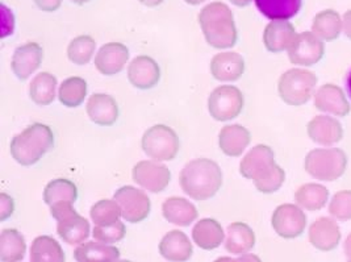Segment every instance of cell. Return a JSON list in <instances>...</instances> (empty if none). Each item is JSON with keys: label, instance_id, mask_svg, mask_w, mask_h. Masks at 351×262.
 I'll return each mask as SVG.
<instances>
[{"label": "cell", "instance_id": "6da1fadb", "mask_svg": "<svg viewBox=\"0 0 351 262\" xmlns=\"http://www.w3.org/2000/svg\"><path fill=\"white\" fill-rule=\"evenodd\" d=\"M179 182L182 190L195 200L215 197L223 186L220 166L209 158H196L182 169Z\"/></svg>", "mask_w": 351, "mask_h": 262}, {"label": "cell", "instance_id": "7a4b0ae2", "mask_svg": "<svg viewBox=\"0 0 351 262\" xmlns=\"http://www.w3.org/2000/svg\"><path fill=\"white\" fill-rule=\"evenodd\" d=\"M199 24L208 45L215 49H229L237 43V28L232 10L221 1L206 5L199 14Z\"/></svg>", "mask_w": 351, "mask_h": 262}, {"label": "cell", "instance_id": "3957f363", "mask_svg": "<svg viewBox=\"0 0 351 262\" xmlns=\"http://www.w3.org/2000/svg\"><path fill=\"white\" fill-rule=\"evenodd\" d=\"M53 147L54 134L51 128L41 123H34L12 139L10 150L17 164L32 166Z\"/></svg>", "mask_w": 351, "mask_h": 262}, {"label": "cell", "instance_id": "277c9868", "mask_svg": "<svg viewBox=\"0 0 351 262\" xmlns=\"http://www.w3.org/2000/svg\"><path fill=\"white\" fill-rule=\"evenodd\" d=\"M304 169L315 180L335 182L346 173L348 154L339 147L313 149L305 156Z\"/></svg>", "mask_w": 351, "mask_h": 262}, {"label": "cell", "instance_id": "5b68a950", "mask_svg": "<svg viewBox=\"0 0 351 262\" xmlns=\"http://www.w3.org/2000/svg\"><path fill=\"white\" fill-rule=\"evenodd\" d=\"M317 81V75L311 70L289 69L279 78V97L288 106H304L315 95Z\"/></svg>", "mask_w": 351, "mask_h": 262}, {"label": "cell", "instance_id": "8992f818", "mask_svg": "<svg viewBox=\"0 0 351 262\" xmlns=\"http://www.w3.org/2000/svg\"><path fill=\"white\" fill-rule=\"evenodd\" d=\"M74 203L64 202L50 207L51 216L57 220V233L69 246H80L90 236V223L74 210Z\"/></svg>", "mask_w": 351, "mask_h": 262}, {"label": "cell", "instance_id": "52a82bcc", "mask_svg": "<svg viewBox=\"0 0 351 262\" xmlns=\"http://www.w3.org/2000/svg\"><path fill=\"white\" fill-rule=\"evenodd\" d=\"M141 145L145 154L150 158L156 161H171L179 153L180 141L173 128L158 124L145 132Z\"/></svg>", "mask_w": 351, "mask_h": 262}, {"label": "cell", "instance_id": "ba28073f", "mask_svg": "<svg viewBox=\"0 0 351 262\" xmlns=\"http://www.w3.org/2000/svg\"><path fill=\"white\" fill-rule=\"evenodd\" d=\"M243 95L236 86L216 87L208 99V111L217 121H229L240 116L243 110Z\"/></svg>", "mask_w": 351, "mask_h": 262}, {"label": "cell", "instance_id": "9c48e42d", "mask_svg": "<svg viewBox=\"0 0 351 262\" xmlns=\"http://www.w3.org/2000/svg\"><path fill=\"white\" fill-rule=\"evenodd\" d=\"M271 226L282 239L293 240L302 236L306 228V215L298 204L285 203L272 213Z\"/></svg>", "mask_w": 351, "mask_h": 262}, {"label": "cell", "instance_id": "30bf717a", "mask_svg": "<svg viewBox=\"0 0 351 262\" xmlns=\"http://www.w3.org/2000/svg\"><path fill=\"white\" fill-rule=\"evenodd\" d=\"M288 58L292 65L315 66L325 54L324 41L313 32L298 33L288 48Z\"/></svg>", "mask_w": 351, "mask_h": 262}, {"label": "cell", "instance_id": "8fae6325", "mask_svg": "<svg viewBox=\"0 0 351 262\" xmlns=\"http://www.w3.org/2000/svg\"><path fill=\"white\" fill-rule=\"evenodd\" d=\"M113 199L121 209V216L132 224L144 222L152 210L150 198L143 190L133 186H124L119 189L114 193Z\"/></svg>", "mask_w": 351, "mask_h": 262}, {"label": "cell", "instance_id": "7c38bea8", "mask_svg": "<svg viewBox=\"0 0 351 262\" xmlns=\"http://www.w3.org/2000/svg\"><path fill=\"white\" fill-rule=\"evenodd\" d=\"M132 178L150 193H162L167 189L171 173L167 166L158 164V161H140L132 170Z\"/></svg>", "mask_w": 351, "mask_h": 262}, {"label": "cell", "instance_id": "4fadbf2b", "mask_svg": "<svg viewBox=\"0 0 351 262\" xmlns=\"http://www.w3.org/2000/svg\"><path fill=\"white\" fill-rule=\"evenodd\" d=\"M315 107L328 115L346 117L351 112L350 102L343 90L335 83H325L315 94Z\"/></svg>", "mask_w": 351, "mask_h": 262}, {"label": "cell", "instance_id": "5bb4252c", "mask_svg": "<svg viewBox=\"0 0 351 262\" xmlns=\"http://www.w3.org/2000/svg\"><path fill=\"white\" fill-rule=\"evenodd\" d=\"M306 133L315 144L330 147L343 139V127L332 115H317L308 123Z\"/></svg>", "mask_w": 351, "mask_h": 262}, {"label": "cell", "instance_id": "9a60e30c", "mask_svg": "<svg viewBox=\"0 0 351 262\" xmlns=\"http://www.w3.org/2000/svg\"><path fill=\"white\" fill-rule=\"evenodd\" d=\"M275 164V154L271 147L259 144L250 149L242 158L241 176L246 180H256L270 171Z\"/></svg>", "mask_w": 351, "mask_h": 262}, {"label": "cell", "instance_id": "2e32d148", "mask_svg": "<svg viewBox=\"0 0 351 262\" xmlns=\"http://www.w3.org/2000/svg\"><path fill=\"white\" fill-rule=\"evenodd\" d=\"M341 228L333 217L321 216L309 227V243L321 252H332L341 243Z\"/></svg>", "mask_w": 351, "mask_h": 262}, {"label": "cell", "instance_id": "e0dca14e", "mask_svg": "<svg viewBox=\"0 0 351 262\" xmlns=\"http://www.w3.org/2000/svg\"><path fill=\"white\" fill-rule=\"evenodd\" d=\"M128 80L138 90H150L160 82V66L149 56H138L129 65Z\"/></svg>", "mask_w": 351, "mask_h": 262}, {"label": "cell", "instance_id": "ac0fdd59", "mask_svg": "<svg viewBox=\"0 0 351 262\" xmlns=\"http://www.w3.org/2000/svg\"><path fill=\"white\" fill-rule=\"evenodd\" d=\"M243 73L245 60L236 51H223L212 58L210 74L219 82L239 81Z\"/></svg>", "mask_w": 351, "mask_h": 262}, {"label": "cell", "instance_id": "d6986e66", "mask_svg": "<svg viewBox=\"0 0 351 262\" xmlns=\"http://www.w3.org/2000/svg\"><path fill=\"white\" fill-rule=\"evenodd\" d=\"M129 60V49L120 43L104 44L96 54L95 67L103 75L119 74Z\"/></svg>", "mask_w": 351, "mask_h": 262}, {"label": "cell", "instance_id": "ffe728a7", "mask_svg": "<svg viewBox=\"0 0 351 262\" xmlns=\"http://www.w3.org/2000/svg\"><path fill=\"white\" fill-rule=\"evenodd\" d=\"M44 58V50L37 43L20 45L12 57V71L19 80L25 81L40 67Z\"/></svg>", "mask_w": 351, "mask_h": 262}, {"label": "cell", "instance_id": "44dd1931", "mask_svg": "<svg viewBox=\"0 0 351 262\" xmlns=\"http://www.w3.org/2000/svg\"><path fill=\"white\" fill-rule=\"evenodd\" d=\"M160 256L171 262L189 261L193 254V248L187 235L182 230H170L160 243Z\"/></svg>", "mask_w": 351, "mask_h": 262}, {"label": "cell", "instance_id": "7402d4cb", "mask_svg": "<svg viewBox=\"0 0 351 262\" xmlns=\"http://www.w3.org/2000/svg\"><path fill=\"white\" fill-rule=\"evenodd\" d=\"M296 29L288 20H272L263 31V44L271 53L288 50L296 37Z\"/></svg>", "mask_w": 351, "mask_h": 262}, {"label": "cell", "instance_id": "603a6c76", "mask_svg": "<svg viewBox=\"0 0 351 262\" xmlns=\"http://www.w3.org/2000/svg\"><path fill=\"white\" fill-rule=\"evenodd\" d=\"M87 115L101 127H111L119 119V106L111 95L94 94L87 102Z\"/></svg>", "mask_w": 351, "mask_h": 262}, {"label": "cell", "instance_id": "cb8c5ba5", "mask_svg": "<svg viewBox=\"0 0 351 262\" xmlns=\"http://www.w3.org/2000/svg\"><path fill=\"white\" fill-rule=\"evenodd\" d=\"M250 141L252 134L249 130L239 124L225 126L219 133V147L228 157H240Z\"/></svg>", "mask_w": 351, "mask_h": 262}, {"label": "cell", "instance_id": "d4e9b609", "mask_svg": "<svg viewBox=\"0 0 351 262\" xmlns=\"http://www.w3.org/2000/svg\"><path fill=\"white\" fill-rule=\"evenodd\" d=\"M163 217L178 227H189L197 219V210L184 198L171 197L162 204Z\"/></svg>", "mask_w": 351, "mask_h": 262}, {"label": "cell", "instance_id": "484cf974", "mask_svg": "<svg viewBox=\"0 0 351 262\" xmlns=\"http://www.w3.org/2000/svg\"><path fill=\"white\" fill-rule=\"evenodd\" d=\"M256 246V233L246 223H232L226 230L225 249L232 254H245Z\"/></svg>", "mask_w": 351, "mask_h": 262}, {"label": "cell", "instance_id": "4316f807", "mask_svg": "<svg viewBox=\"0 0 351 262\" xmlns=\"http://www.w3.org/2000/svg\"><path fill=\"white\" fill-rule=\"evenodd\" d=\"M192 239L199 248L204 250H213L221 246L225 235L223 227L217 220L202 219L195 224L192 230Z\"/></svg>", "mask_w": 351, "mask_h": 262}, {"label": "cell", "instance_id": "83f0119b", "mask_svg": "<svg viewBox=\"0 0 351 262\" xmlns=\"http://www.w3.org/2000/svg\"><path fill=\"white\" fill-rule=\"evenodd\" d=\"M295 202L306 211H319L329 202V190L319 183H305L296 190Z\"/></svg>", "mask_w": 351, "mask_h": 262}, {"label": "cell", "instance_id": "f1b7e54d", "mask_svg": "<svg viewBox=\"0 0 351 262\" xmlns=\"http://www.w3.org/2000/svg\"><path fill=\"white\" fill-rule=\"evenodd\" d=\"M342 31V17L335 10H324L313 19L312 32L325 43L335 41Z\"/></svg>", "mask_w": 351, "mask_h": 262}, {"label": "cell", "instance_id": "f546056e", "mask_svg": "<svg viewBox=\"0 0 351 262\" xmlns=\"http://www.w3.org/2000/svg\"><path fill=\"white\" fill-rule=\"evenodd\" d=\"M120 256L117 248L99 241L80 244L74 250V259L77 262H117Z\"/></svg>", "mask_w": 351, "mask_h": 262}, {"label": "cell", "instance_id": "4dcf8cb0", "mask_svg": "<svg viewBox=\"0 0 351 262\" xmlns=\"http://www.w3.org/2000/svg\"><path fill=\"white\" fill-rule=\"evenodd\" d=\"M259 12L270 20H289L296 16L303 5V0H256Z\"/></svg>", "mask_w": 351, "mask_h": 262}, {"label": "cell", "instance_id": "1f68e13d", "mask_svg": "<svg viewBox=\"0 0 351 262\" xmlns=\"http://www.w3.org/2000/svg\"><path fill=\"white\" fill-rule=\"evenodd\" d=\"M27 252L24 236L14 228H5L0 233V260L1 262L21 261Z\"/></svg>", "mask_w": 351, "mask_h": 262}, {"label": "cell", "instance_id": "d6a6232c", "mask_svg": "<svg viewBox=\"0 0 351 262\" xmlns=\"http://www.w3.org/2000/svg\"><path fill=\"white\" fill-rule=\"evenodd\" d=\"M31 262H66L61 244L50 236H38L33 240Z\"/></svg>", "mask_w": 351, "mask_h": 262}, {"label": "cell", "instance_id": "836d02e7", "mask_svg": "<svg viewBox=\"0 0 351 262\" xmlns=\"http://www.w3.org/2000/svg\"><path fill=\"white\" fill-rule=\"evenodd\" d=\"M56 90L57 78L50 73L43 71L37 74L31 83L29 97L38 106H49L56 99Z\"/></svg>", "mask_w": 351, "mask_h": 262}, {"label": "cell", "instance_id": "e575fe53", "mask_svg": "<svg viewBox=\"0 0 351 262\" xmlns=\"http://www.w3.org/2000/svg\"><path fill=\"white\" fill-rule=\"evenodd\" d=\"M78 199V189L71 180L58 178V180H50L45 190H44V200L49 207L64 203V202H71L74 203Z\"/></svg>", "mask_w": 351, "mask_h": 262}, {"label": "cell", "instance_id": "d590c367", "mask_svg": "<svg viewBox=\"0 0 351 262\" xmlns=\"http://www.w3.org/2000/svg\"><path fill=\"white\" fill-rule=\"evenodd\" d=\"M87 95V82L80 77H70L64 80L60 90L58 99L64 107L75 108L80 107Z\"/></svg>", "mask_w": 351, "mask_h": 262}, {"label": "cell", "instance_id": "8d00e7d4", "mask_svg": "<svg viewBox=\"0 0 351 262\" xmlns=\"http://www.w3.org/2000/svg\"><path fill=\"white\" fill-rule=\"evenodd\" d=\"M96 41L91 36H78L67 47V57L75 65H87L94 53Z\"/></svg>", "mask_w": 351, "mask_h": 262}, {"label": "cell", "instance_id": "74e56055", "mask_svg": "<svg viewBox=\"0 0 351 262\" xmlns=\"http://www.w3.org/2000/svg\"><path fill=\"white\" fill-rule=\"evenodd\" d=\"M91 219L94 222L95 226H110L116 222L120 220L121 216V209L119 206V203L113 199H103L96 202L93 206L91 211Z\"/></svg>", "mask_w": 351, "mask_h": 262}, {"label": "cell", "instance_id": "f35d334b", "mask_svg": "<svg viewBox=\"0 0 351 262\" xmlns=\"http://www.w3.org/2000/svg\"><path fill=\"white\" fill-rule=\"evenodd\" d=\"M329 215L338 222L351 220V190H339L329 202Z\"/></svg>", "mask_w": 351, "mask_h": 262}, {"label": "cell", "instance_id": "ab89813d", "mask_svg": "<svg viewBox=\"0 0 351 262\" xmlns=\"http://www.w3.org/2000/svg\"><path fill=\"white\" fill-rule=\"evenodd\" d=\"M286 180V171L278 164L272 166L271 170L267 171L265 176L254 180L256 190L262 194H272L276 193Z\"/></svg>", "mask_w": 351, "mask_h": 262}, {"label": "cell", "instance_id": "60d3db41", "mask_svg": "<svg viewBox=\"0 0 351 262\" xmlns=\"http://www.w3.org/2000/svg\"><path fill=\"white\" fill-rule=\"evenodd\" d=\"M125 233H127V227L120 220L113 224H110V226H101V227L95 226L94 232H93L96 241L108 244V246L121 241L125 237Z\"/></svg>", "mask_w": 351, "mask_h": 262}, {"label": "cell", "instance_id": "b9f144b4", "mask_svg": "<svg viewBox=\"0 0 351 262\" xmlns=\"http://www.w3.org/2000/svg\"><path fill=\"white\" fill-rule=\"evenodd\" d=\"M0 220L4 222L15 211V202L12 198L3 193L0 194Z\"/></svg>", "mask_w": 351, "mask_h": 262}, {"label": "cell", "instance_id": "7bdbcfd3", "mask_svg": "<svg viewBox=\"0 0 351 262\" xmlns=\"http://www.w3.org/2000/svg\"><path fill=\"white\" fill-rule=\"evenodd\" d=\"M34 3L41 11L54 12L61 7L62 0H34Z\"/></svg>", "mask_w": 351, "mask_h": 262}, {"label": "cell", "instance_id": "ee69618b", "mask_svg": "<svg viewBox=\"0 0 351 262\" xmlns=\"http://www.w3.org/2000/svg\"><path fill=\"white\" fill-rule=\"evenodd\" d=\"M342 27H343V33L345 36L351 40V10L346 11L345 15L342 16Z\"/></svg>", "mask_w": 351, "mask_h": 262}, {"label": "cell", "instance_id": "f6af8a7d", "mask_svg": "<svg viewBox=\"0 0 351 262\" xmlns=\"http://www.w3.org/2000/svg\"><path fill=\"white\" fill-rule=\"evenodd\" d=\"M237 262H262V260L256 254L245 253L241 256L240 259H237Z\"/></svg>", "mask_w": 351, "mask_h": 262}, {"label": "cell", "instance_id": "bcb514c9", "mask_svg": "<svg viewBox=\"0 0 351 262\" xmlns=\"http://www.w3.org/2000/svg\"><path fill=\"white\" fill-rule=\"evenodd\" d=\"M163 1H165V0H140V3H143L144 5H146V7H150V8H153V7H158V5H160Z\"/></svg>", "mask_w": 351, "mask_h": 262}, {"label": "cell", "instance_id": "7dc6e473", "mask_svg": "<svg viewBox=\"0 0 351 262\" xmlns=\"http://www.w3.org/2000/svg\"><path fill=\"white\" fill-rule=\"evenodd\" d=\"M343 250H345V254H346V257H351V232L349 233V236L346 237V240H345V244H343Z\"/></svg>", "mask_w": 351, "mask_h": 262}, {"label": "cell", "instance_id": "c3c4849f", "mask_svg": "<svg viewBox=\"0 0 351 262\" xmlns=\"http://www.w3.org/2000/svg\"><path fill=\"white\" fill-rule=\"evenodd\" d=\"M233 5H237V7H240V8H243V7H247L253 0H229Z\"/></svg>", "mask_w": 351, "mask_h": 262}, {"label": "cell", "instance_id": "681fc988", "mask_svg": "<svg viewBox=\"0 0 351 262\" xmlns=\"http://www.w3.org/2000/svg\"><path fill=\"white\" fill-rule=\"evenodd\" d=\"M346 90H348V94L351 99V70L348 74V78H346Z\"/></svg>", "mask_w": 351, "mask_h": 262}, {"label": "cell", "instance_id": "f907efd6", "mask_svg": "<svg viewBox=\"0 0 351 262\" xmlns=\"http://www.w3.org/2000/svg\"><path fill=\"white\" fill-rule=\"evenodd\" d=\"M187 4H190V5H199V4H202V3H204L206 0H184Z\"/></svg>", "mask_w": 351, "mask_h": 262}, {"label": "cell", "instance_id": "816d5d0a", "mask_svg": "<svg viewBox=\"0 0 351 262\" xmlns=\"http://www.w3.org/2000/svg\"><path fill=\"white\" fill-rule=\"evenodd\" d=\"M215 262H237V260L230 259V257H220V259H217Z\"/></svg>", "mask_w": 351, "mask_h": 262}, {"label": "cell", "instance_id": "f5cc1de1", "mask_svg": "<svg viewBox=\"0 0 351 262\" xmlns=\"http://www.w3.org/2000/svg\"><path fill=\"white\" fill-rule=\"evenodd\" d=\"M70 1H73V3H75V4H80V5H82V4H84V3H88L90 0H70Z\"/></svg>", "mask_w": 351, "mask_h": 262}, {"label": "cell", "instance_id": "db71d44e", "mask_svg": "<svg viewBox=\"0 0 351 262\" xmlns=\"http://www.w3.org/2000/svg\"><path fill=\"white\" fill-rule=\"evenodd\" d=\"M117 262H132V261H128V260H119V261Z\"/></svg>", "mask_w": 351, "mask_h": 262}, {"label": "cell", "instance_id": "11a10c76", "mask_svg": "<svg viewBox=\"0 0 351 262\" xmlns=\"http://www.w3.org/2000/svg\"><path fill=\"white\" fill-rule=\"evenodd\" d=\"M348 262H351V257H348Z\"/></svg>", "mask_w": 351, "mask_h": 262}]
</instances>
